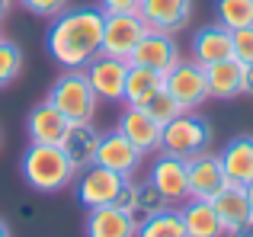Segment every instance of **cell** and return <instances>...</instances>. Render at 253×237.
I'll list each match as a JSON object with an SVG mask.
<instances>
[{"mask_svg": "<svg viewBox=\"0 0 253 237\" xmlns=\"http://www.w3.org/2000/svg\"><path fill=\"white\" fill-rule=\"evenodd\" d=\"M164 208H170V205L164 202V196L154 189V183H151V180H144V183H135V215L148 218V215H154V212H164Z\"/></svg>", "mask_w": 253, "mask_h": 237, "instance_id": "obj_27", "label": "cell"}, {"mask_svg": "<svg viewBox=\"0 0 253 237\" xmlns=\"http://www.w3.org/2000/svg\"><path fill=\"white\" fill-rule=\"evenodd\" d=\"M103 23L106 13L99 6H68L48 26V55L64 71H84L103 51Z\"/></svg>", "mask_w": 253, "mask_h": 237, "instance_id": "obj_1", "label": "cell"}, {"mask_svg": "<svg viewBox=\"0 0 253 237\" xmlns=\"http://www.w3.org/2000/svg\"><path fill=\"white\" fill-rule=\"evenodd\" d=\"M209 144H211V122L199 116L196 109L170 118L161 131V151L179 157V160H192V157L205 154Z\"/></svg>", "mask_w": 253, "mask_h": 237, "instance_id": "obj_3", "label": "cell"}, {"mask_svg": "<svg viewBox=\"0 0 253 237\" xmlns=\"http://www.w3.org/2000/svg\"><path fill=\"white\" fill-rule=\"evenodd\" d=\"M119 131H122V135L128 138V141L135 144L144 157L154 154V151H161V131H164V125H157L141 106H125L122 109V116H119Z\"/></svg>", "mask_w": 253, "mask_h": 237, "instance_id": "obj_14", "label": "cell"}, {"mask_svg": "<svg viewBox=\"0 0 253 237\" xmlns=\"http://www.w3.org/2000/svg\"><path fill=\"white\" fill-rule=\"evenodd\" d=\"M218 23L231 32L253 26V0H218Z\"/></svg>", "mask_w": 253, "mask_h": 237, "instance_id": "obj_25", "label": "cell"}, {"mask_svg": "<svg viewBox=\"0 0 253 237\" xmlns=\"http://www.w3.org/2000/svg\"><path fill=\"white\" fill-rule=\"evenodd\" d=\"M141 0H99V10L103 13H138Z\"/></svg>", "mask_w": 253, "mask_h": 237, "instance_id": "obj_31", "label": "cell"}, {"mask_svg": "<svg viewBox=\"0 0 253 237\" xmlns=\"http://www.w3.org/2000/svg\"><path fill=\"white\" fill-rule=\"evenodd\" d=\"M29 13L36 16H45V19H55L61 10H68V0H19Z\"/></svg>", "mask_w": 253, "mask_h": 237, "instance_id": "obj_30", "label": "cell"}, {"mask_svg": "<svg viewBox=\"0 0 253 237\" xmlns=\"http://www.w3.org/2000/svg\"><path fill=\"white\" fill-rule=\"evenodd\" d=\"M86 237H135L138 234V215L125 212L119 205H99L86 208Z\"/></svg>", "mask_w": 253, "mask_h": 237, "instance_id": "obj_13", "label": "cell"}, {"mask_svg": "<svg viewBox=\"0 0 253 237\" xmlns=\"http://www.w3.org/2000/svg\"><path fill=\"white\" fill-rule=\"evenodd\" d=\"M68 125H71L68 118L45 100L26 116V135H29L32 144H61L64 135H68Z\"/></svg>", "mask_w": 253, "mask_h": 237, "instance_id": "obj_17", "label": "cell"}, {"mask_svg": "<svg viewBox=\"0 0 253 237\" xmlns=\"http://www.w3.org/2000/svg\"><path fill=\"white\" fill-rule=\"evenodd\" d=\"M211 205H215L218 218H221L224 231L234 225H244V221H250V205H247V193H244V186H237V183H224L221 189H218L215 196H211Z\"/></svg>", "mask_w": 253, "mask_h": 237, "instance_id": "obj_22", "label": "cell"}, {"mask_svg": "<svg viewBox=\"0 0 253 237\" xmlns=\"http://www.w3.org/2000/svg\"><path fill=\"white\" fill-rule=\"evenodd\" d=\"M231 55L241 64H253V26L231 32Z\"/></svg>", "mask_w": 253, "mask_h": 237, "instance_id": "obj_29", "label": "cell"}, {"mask_svg": "<svg viewBox=\"0 0 253 237\" xmlns=\"http://www.w3.org/2000/svg\"><path fill=\"white\" fill-rule=\"evenodd\" d=\"M179 221L186 237H224V225L209 199H186L179 205Z\"/></svg>", "mask_w": 253, "mask_h": 237, "instance_id": "obj_19", "label": "cell"}, {"mask_svg": "<svg viewBox=\"0 0 253 237\" xmlns=\"http://www.w3.org/2000/svg\"><path fill=\"white\" fill-rule=\"evenodd\" d=\"M164 90V74L141 64H128V74H125V106H144L151 96Z\"/></svg>", "mask_w": 253, "mask_h": 237, "instance_id": "obj_23", "label": "cell"}, {"mask_svg": "<svg viewBox=\"0 0 253 237\" xmlns=\"http://www.w3.org/2000/svg\"><path fill=\"white\" fill-rule=\"evenodd\" d=\"M164 90L179 103L183 113L199 109L205 100H211V96H209V80H205V68L196 64L192 58H189V61H179L176 68L164 77Z\"/></svg>", "mask_w": 253, "mask_h": 237, "instance_id": "obj_5", "label": "cell"}, {"mask_svg": "<svg viewBox=\"0 0 253 237\" xmlns=\"http://www.w3.org/2000/svg\"><path fill=\"white\" fill-rule=\"evenodd\" d=\"M186 170H189V199H211L228 183L218 154H209V151L186 160Z\"/></svg>", "mask_w": 253, "mask_h": 237, "instance_id": "obj_16", "label": "cell"}, {"mask_svg": "<svg viewBox=\"0 0 253 237\" xmlns=\"http://www.w3.org/2000/svg\"><path fill=\"white\" fill-rule=\"evenodd\" d=\"M138 16L144 19V26L151 32L176 36L192 19V0H141L138 3Z\"/></svg>", "mask_w": 253, "mask_h": 237, "instance_id": "obj_12", "label": "cell"}, {"mask_svg": "<svg viewBox=\"0 0 253 237\" xmlns=\"http://www.w3.org/2000/svg\"><path fill=\"white\" fill-rule=\"evenodd\" d=\"M209 80V96L211 100H237L244 96V64L237 58H224L205 68Z\"/></svg>", "mask_w": 253, "mask_h": 237, "instance_id": "obj_20", "label": "cell"}, {"mask_svg": "<svg viewBox=\"0 0 253 237\" xmlns=\"http://www.w3.org/2000/svg\"><path fill=\"white\" fill-rule=\"evenodd\" d=\"M23 180L29 183L36 193H61L64 186L77 180V167L68 154H64L61 144H32L23 151Z\"/></svg>", "mask_w": 253, "mask_h": 237, "instance_id": "obj_2", "label": "cell"}, {"mask_svg": "<svg viewBox=\"0 0 253 237\" xmlns=\"http://www.w3.org/2000/svg\"><path fill=\"white\" fill-rule=\"evenodd\" d=\"M116 205L125 208V212H135V180L122 183V189H119V196H116Z\"/></svg>", "mask_w": 253, "mask_h": 237, "instance_id": "obj_32", "label": "cell"}, {"mask_svg": "<svg viewBox=\"0 0 253 237\" xmlns=\"http://www.w3.org/2000/svg\"><path fill=\"white\" fill-rule=\"evenodd\" d=\"M224 170V180L237 183V186H247L253 180V135H237L224 144V151L218 154Z\"/></svg>", "mask_w": 253, "mask_h": 237, "instance_id": "obj_18", "label": "cell"}, {"mask_svg": "<svg viewBox=\"0 0 253 237\" xmlns=\"http://www.w3.org/2000/svg\"><path fill=\"white\" fill-rule=\"evenodd\" d=\"M99 138H103V131H96L93 122H71L61 148H64V154L74 160V167L84 170V167H90V163H96Z\"/></svg>", "mask_w": 253, "mask_h": 237, "instance_id": "obj_21", "label": "cell"}, {"mask_svg": "<svg viewBox=\"0 0 253 237\" xmlns=\"http://www.w3.org/2000/svg\"><path fill=\"white\" fill-rule=\"evenodd\" d=\"M189 58L196 64H202V68H209L215 61H224V58H234L231 55V29H224L221 23L196 29L189 39Z\"/></svg>", "mask_w": 253, "mask_h": 237, "instance_id": "obj_15", "label": "cell"}, {"mask_svg": "<svg viewBox=\"0 0 253 237\" xmlns=\"http://www.w3.org/2000/svg\"><path fill=\"white\" fill-rule=\"evenodd\" d=\"M244 193H247V205H250V218H253V180L244 186Z\"/></svg>", "mask_w": 253, "mask_h": 237, "instance_id": "obj_35", "label": "cell"}, {"mask_svg": "<svg viewBox=\"0 0 253 237\" xmlns=\"http://www.w3.org/2000/svg\"><path fill=\"white\" fill-rule=\"evenodd\" d=\"M48 103L58 109L68 122H93L99 109V100L93 93L84 71H64L48 90Z\"/></svg>", "mask_w": 253, "mask_h": 237, "instance_id": "obj_4", "label": "cell"}, {"mask_svg": "<svg viewBox=\"0 0 253 237\" xmlns=\"http://www.w3.org/2000/svg\"><path fill=\"white\" fill-rule=\"evenodd\" d=\"M10 6H13V0H0V19L10 13Z\"/></svg>", "mask_w": 253, "mask_h": 237, "instance_id": "obj_36", "label": "cell"}, {"mask_svg": "<svg viewBox=\"0 0 253 237\" xmlns=\"http://www.w3.org/2000/svg\"><path fill=\"white\" fill-rule=\"evenodd\" d=\"M135 237H186V228L179 221V208L170 205L164 212H154L148 218H141Z\"/></svg>", "mask_w": 253, "mask_h": 237, "instance_id": "obj_24", "label": "cell"}, {"mask_svg": "<svg viewBox=\"0 0 253 237\" xmlns=\"http://www.w3.org/2000/svg\"><path fill=\"white\" fill-rule=\"evenodd\" d=\"M128 176H119L112 170L99 167V163H90V167L77 170V202L84 208H99V205H116V196L122 189V183Z\"/></svg>", "mask_w": 253, "mask_h": 237, "instance_id": "obj_8", "label": "cell"}, {"mask_svg": "<svg viewBox=\"0 0 253 237\" xmlns=\"http://www.w3.org/2000/svg\"><path fill=\"white\" fill-rule=\"evenodd\" d=\"M148 26L138 13H106V23H103V51L99 55H109V58H122L128 61L135 45L144 39Z\"/></svg>", "mask_w": 253, "mask_h": 237, "instance_id": "obj_6", "label": "cell"}, {"mask_svg": "<svg viewBox=\"0 0 253 237\" xmlns=\"http://www.w3.org/2000/svg\"><path fill=\"white\" fill-rule=\"evenodd\" d=\"M141 109H144V113H148L151 118H154L157 125H167L170 118H176L179 113H183V109H179V103L173 100V96L167 93V90H157V93L151 96V100L144 103Z\"/></svg>", "mask_w": 253, "mask_h": 237, "instance_id": "obj_28", "label": "cell"}, {"mask_svg": "<svg viewBox=\"0 0 253 237\" xmlns=\"http://www.w3.org/2000/svg\"><path fill=\"white\" fill-rule=\"evenodd\" d=\"M224 237H253V218H250V221H244V225L228 228V231H224Z\"/></svg>", "mask_w": 253, "mask_h": 237, "instance_id": "obj_33", "label": "cell"}, {"mask_svg": "<svg viewBox=\"0 0 253 237\" xmlns=\"http://www.w3.org/2000/svg\"><path fill=\"white\" fill-rule=\"evenodd\" d=\"M244 96H253V64H244Z\"/></svg>", "mask_w": 253, "mask_h": 237, "instance_id": "obj_34", "label": "cell"}, {"mask_svg": "<svg viewBox=\"0 0 253 237\" xmlns=\"http://www.w3.org/2000/svg\"><path fill=\"white\" fill-rule=\"evenodd\" d=\"M179 61H183V58H179L176 39L167 36V32H151V29L144 32V39L135 45V51H131V58H128V64H141V68H151L164 77H167Z\"/></svg>", "mask_w": 253, "mask_h": 237, "instance_id": "obj_11", "label": "cell"}, {"mask_svg": "<svg viewBox=\"0 0 253 237\" xmlns=\"http://www.w3.org/2000/svg\"><path fill=\"white\" fill-rule=\"evenodd\" d=\"M19 71H23V48L0 36V90L10 87L19 77Z\"/></svg>", "mask_w": 253, "mask_h": 237, "instance_id": "obj_26", "label": "cell"}, {"mask_svg": "<svg viewBox=\"0 0 253 237\" xmlns=\"http://www.w3.org/2000/svg\"><path fill=\"white\" fill-rule=\"evenodd\" d=\"M0 237H13V234H10V225H6L3 218H0Z\"/></svg>", "mask_w": 253, "mask_h": 237, "instance_id": "obj_37", "label": "cell"}, {"mask_svg": "<svg viewBox=\"0 0 253 237\" xmlns=\"http://www.w3.org/2000/svg\"><path fill=\"white\" fill-rule=\"evenodd\" d=\"M148 180L154 183V189L173 208H179L189 199V170H186V160H179V157L161 151L148 167Z\"/></svg>", "mask_w": 253, "mask_h": 237, "instance_id": "obj_7", "label": "cell"}, {"mask_svg": "<svg viewBox=\"0 0 253 237\" xmlns=\"http://www.w3.org/2000/svg\"><path fill=\"white\" fill-rule=\"evenodd\" d=\"M96 163L106 167V170H112V173L128 176V180H131V176L141 170L144 154L116 128V131H103V138H99V151H96Z\"/></svg>", "mask_w": 253, "mask_h": 237, "instance_id": "obj_10", "label": "cell"}, {"mask_svg": "<svg viewBox=\"0 0 253 237\" xmlns=\"http://www.w3.org/2000/svg\"><path fill=\"white\" fill-rule=\"evenodd\" d=\"M86 80H90L93 93L99 103H122L125 106V74H128V61L122 58H109V55H96L90 64L84 68Z\"/></svg>", "mask_w": 253, "mask_h": 237, "instance_id": "obj_9", "label": "cell"}]
</instances>
